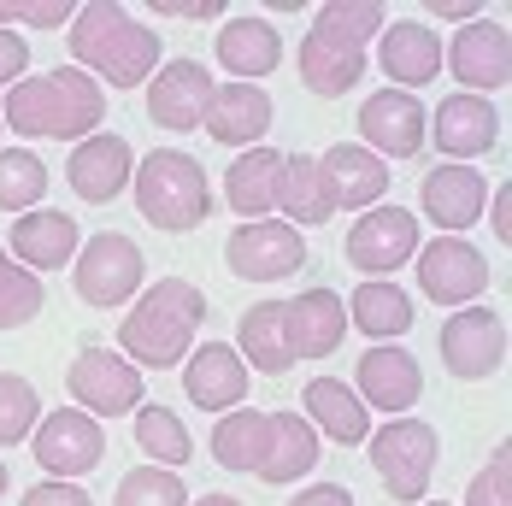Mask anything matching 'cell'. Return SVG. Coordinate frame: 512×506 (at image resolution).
I'll return each instance as SVG.
<instances>
[{"label": "cell", "mask_w": 512, "mask_h": 506, "mask_svg": "<svg viewBox=\"0 0 512 506\" xmlns=\"http://www.w3.org/2000/svg\"><path fill=\"white\" fill-rule=\"evenodd\" d=\"M71 59L77 71H89L101 89H136L148 83L159 65H165V48H159V30L142 24L130 6L118 0H89L71 12Z\"/></svg>", "instance_id": "cell-1"}, {"label": "cell", "mask_w": 512, "mask_h": 506, "mask_svg": "<svg viewBox=\"0 0 512 506\" xmlns=\"http://www.w3.org/2000/svg\"><path fill=\"white\" fill-rule=\"evenodd\" d=\"M106 118V89L77 71V65H53L42 77H18L0 101V124H12L18 136H42V142H83L95 136Z\"/></svg>", "instance_id": "cell-2"}, {"label": "cell", "mask_w": 512, "mask_h": 506, "mask_svg": "<svg viewBox=\"0 0 512 506\" xmlns=\"http://www.w3.org/2000/svg\"><path fill=\"white\" fill-rule=\"evenodd\" d=\"M206 324V295L189 277H159L148 283L136 306L118 318V354L136 371H171L183 354H195V336Z\"/></svg>", "instance_id": "cell-3"}, {"label": "cell", "mask_w": 512, "mask_h": 506, "mask_svg": "<svg viewBox=\"0 0 512 506\" xmlns=\"http://www.w3.org/2000/svg\"><path fill=\"white\" fill-rule=\"evenodd\" d=\"M136 212L165 230V236H183V230H201L212 218V183H206L201 159L183 148H154L136 159Z\"/></svg>", "instance_id": "cell-4"}, {"label": "cell", "mask_w": 512, "mask_h": 506, "mask_svg": "<svg viewBox=\"0 0 512 506\" xmlns=\"http://www.w3.org/2000/svg\"><path fill=\"white\" fill-rule=\"evenodd\" d=\"M371 442V471L383 483V495L401 506H418L430 477H436V459H442V436L424 424V418H389L383 430L365 436Z\"/></svg>", "instance_id": "cell-5"}, {"label": "cell", "mask_w": 512, "mask_h": 506, "mask_svg": "<svg viewBox=\"0 0 512 506\" xmlns=\"http://www.w3.org/2000/svg\"><path fill=\"white\" fill-rule=\"evenodd\" d=\"M412 265H418V295L436 306H454V312L477 306L489 295V283H495L489 253L471 236H430V242H418Z\"/></svg>", "instance_id": "cell-6"}, {"label": "cell", "mask_w": 512, "mask_h": 506, "mask_svg": "<svg viewBox=\"0 0 512 506\" xmlns=\"http://www.w3.org/2000/svg\"><path fill=\"white\" fill-rule=\"evenodd\" d=\"M142 277H148V253L136 248L124 230H95L89 248H77V259H71V289H77V301L101 306V312L106 306L136 301Z\"/></svg>", "instance_id": "cell-7"}, {"label": "cell", "mask_w": 512, "mask_h": 506, "mask_svg": "<svg viewBox=\"0 0 512 506\" xmlns=\"http://www.w3.org/2000/svg\"><path fill=\"white\" fill-rule=\"evenodd\" d=\"M65 395L77 412H89L95 424L101 418H124V412H136L142 395H148V383H142V371L130 365L124 354H112V348H83V354L65 365Z\"/></svg>", "instance_id": "cell-8"}, {"label": "cell", "mask_w": 512, "mask_h": 506, "mask_svg": "<svg viewBox=\"0 0 512 506\" xmlns=\"http://www.w3.org/2000/svg\"><path fill=\"white\" fill-rule=\"evenodd\" d=\"M30 454H36V465L48 471L53 483H77V477H89L106 459V430L89 412H77V406H53L30 430Z\"/></svg>", "instance_id": "cell-9"}, {"label": "cell", "mask_w": 512, "mask_h": 506, "mask_svg": "<svg viewBox=\"0 0 512 506\" xmlns=\"http://www.w3.org/2000/svg\"><path fill=\"white\" fill-rule=\"evenodd\" d=\"M348 265L359 271V283H371V277H395L401 265H412V253H418V212L412 206H371V212H359L354 224H348Z\"/></svg>", "instance_id": "cell-10"}, {"label": "cell", "mask_w": 512, "mask_h": 506, "mask_svg": "<svg viewBox=\"0 0 512 506\" xmlns=\"http://www.w3.org/2000/svg\"><path fill=\"white\" fill-rule=\"evenodd\" d=\"M442 365L460 383H483L507 365V318L495 306H460L442 318Z\"/></svg>", "instance_id": "cell-11"}, {"label": "cell", "mask_w": 512, "mask_h": 506, "mask_svg": "<svg viewBox=\"0 0 512 506\" xmlns=\"http://www.w3.org/2000/svg\"><path fill=\"white\" fill-rule=\"evenodd\" d=\"M224 265L242 283H283V277H295L307 265V236L295 224H283V218H259V224L230 230Z\"/></svg>", "instance_id": "cell-12"}, {"label": "cell", "mask_w": 512, "mask_h": 506, "mask_svg": "<svg viewBox=\"0 0 512 506\" xmlns=\"http://www.w3.org/2000/svg\"><path fill=\"white\" fill-rule=\"evenodd\" d=\"M442 71L460 77V95H495L512 83V36L501 18H471L454 42H442Z\"/></svg>", "instance_id": "cell-13"}, {"label": "cell", "mask_w": 512, "mask_h": 506, "mask_svg": "<svg viewBox=\"0 0 512 506\" xmlns=\"http://www.w3.org/2000/svg\"><path fill=\"white\" fill-rule=\"evenodd\" d=\"M424 142H436V153H442L448 165H471V159L495 153V142H501V106L483 101V95H460V89H454L442 106H430Z\"/></svg>", "instance_id": "cell-14"}, {"label": "cell", "mask_w": 512, "mask_h": 506, "mask_svg": "<svg viewBox=\"0 0 512 506\" xmlns=\"http://www.w3.org/2000/svg\"><path fill=\"white\" fill-rule=\"evenodd\" d=\"M354 389L365 412H389V418H407L418 395H424V371H418V354L401 348V342H377V348H365L354 365Z\"/></svg>", "instance_id": "cell-15"}, {"label": "cell", "mask_w": 512, "mask_h": 506, "mask_svg": "<svg viewBox=\"0 0 512 506\" xmlns=\"http://www.w3.org/2000/svg\"><path fill=\"white\" fill-rule=\"evenodd\" d=\"M212 71H206L201 59H165L154 77H148V118H154L159 130H171V136H189V130H201L206 106H212Z\"/></svg>", "instance_id": "cell-16"}, {"label": "cell", "mask_w": 512, "mask_h": 506, "mask_svg": "<svg viewBox=\"0 0 512 506\" xmlns=\"http://www.w3.org/2000/svg\"><path fill=\"white\" fill-rule=\"evenodd\" d=\"M489 206V177L477 165H430L418 183V212L442 230V236H465Z\"/></svg>", "instance_id": "cell-17"}, {"label": "cell", "mask_w": 512, "mask_h": 506, "mask_svg": "<svg viewBox=\"0 0 512 506\" xmlns=\"http://www.w3.org/2000/svg\"><path fill=\"white\" fill-rule=\"evenodd\" d=\"M130 177H136V153L124 136H112V130H95V136H83L71 159H65V183H71V195L89 206H106L118 201L124 189H130Z\"/></svg>", "instance_id": "cell-18"}, {"label": "cell", "mask_w": 512, "mask_h": 506, "mask_svg": "<svg viewBox=\"0 0 512 506\" xmlns=\"http://www.w3.org/2000/svg\"><path fill=\"white\" fill-rule=\"evenodd\" d=\"M283 336L295 359H330L348 342V301L330 283H312L295 301H283Z\"/></svg>", "instance_id": "cell-19"}, {"label": "cell", "mask_w": 512, "mask_h": 506, "mask_svg": "<svg viewBox=\"0 0 512 506\" xmlns=\"http://www.w3.org/2000/svg\"><path fill=\"white\" fill-rule=\"evenodd\" d=\"M0 248L12 253L24 271H36V277H48L59 265H71L77 248H83V230H77V218L71 212H59V206H36V212H18L12 218V230H6V242Z\"/></svg>", "instance_id": "cell-20"}, {"label": "cell", "mask_w": 512, "mask_h": 506, "mask_svg": "<svg viewBox=\"0 0 512 506\" xmlns=\"http://www.w3.org/2000/svg\"><path fill=\"white\" fill-rule=\"evenodd\" d=\"M248 389H254V371L242 365V354L230 342H201L195 354L183 359V395L201 412H212V418L248 406Z\"/></svg>", "instance_id": "cell-21"}, {"label": "cell", "mask_w": 512, "mask_h": 506, "mask_svg": "<svg viewBox=\"0 0 512 506\" xmlns=\"http://www.w3.org/2000/svg\"><path fill=\"white\" fill-rule=\"evenodd\" d=\"M359 148H371L383 165L389 159H418L424 148V106L407 89H377L359 106Z\"/></svg>", "instance_id": "cell-22"}, {"label": "cell", "mask_w": 512, "mask_h": 506, "mask_svg": "<svg viewBox=\"0 0 512 506\" xmlns=\"http://www.w3.org/2000/svg\"><path fill=\"white\" fill-rule=\"evenodd\" d=\"M377 71L389 77V89L418 95L442 71V36L430 24H418V18H389L383 36H377Z\"/></svg>", "instance_id": "cell-23"}, {"label": "cell", "mask_w": 512, "mask_h": 506, "mask_svg": "<svg viewBox=\"0 0 512 506\" xmlns=\"http://www.w3.org/2000/svg\"><path fill=\"white\" fill-rule=\"evenodd\" d=\"M271 118H277V106H271V95L259 83H224V89H212V106H206L201 130L218 148L248 153V148H265Z\"/></svg>", "instance_id": "cell-24"}, {"label": "cell", "mask_w": 512, "mask_h": 506, "mask_svg": "<svg viewBox=\"0 0 512 506\" xmlns=\"http://www.w3.org/2000/svg\"><path fill=\"white\" fill-rule=\"evenodd\" d=\"M212 53L230 71V83H259V77H271L283 65V30L265 12H242V18H224Z\"/></svg>", "instance_id": "cell-25"}, {"label": "cell", "mask_w": 512, "mask_h": 506, "mask_svg": "<svg viewBox=\"0 0 512 506\" xmlns=\"http://www.w3.org/2000/svg\"><path fill=\"white\" fill-rule=\"evenodd\" d=\"M318 171H324V189H330V206H336V212H342V206L371 212V206H383V195H389V165L371 148H359V142L324 148L318 153Z\"/></svg>", "instance_id": "cell-26"}, {"label": "cell", "mask_w": 512, "mask_h": 506, "mask_svg": "<svg viewBox=\"0 0 512 506\" xmlns=\"http://www.w3.org/2000/svg\"><path fill=\"white\" fill-rule=\"evenodd\" d=\"M295 71H301V83H307L318 101H336V95L359 89V77H365V48H354L348 36H330V30L312 24L307 36H301V48H295Z\"/></svg>", "instance_id": "cell-27"}, {"label": "cell", "mask_w": 512, "mask_h": 506, "mask_svg": "<svg viewBox=\"0 0 512 506\" xmlns=\"http://www.w3.org/2000/svg\"><path fill=\"white\" fill-rule=\"evenodd\" d=\"M318 430H312L301 412H265V454H259V483H271V489H289V483H301L312 477V465H318Z\"/></svg>", "instance_id": "cell-28"}, {"label": "cell", "mask_w": 512, "mask_h": 506, "mask_svg": "<svg viewBox=\"0 0 512 506\" xmlns=\"http://www.w3.org/2000/svg\"><path fill=\"white\" fill-rule=\"evenodd\" d=\"M301 406H307L301 418L318 430V442L359 448V442L371 436V412H365V401H359L342 377H312L307 389H301Z\"/></svg>", "instance_id": "cell-29"}, {"label": "cell", "mask_w": 512, "mask_h": 506, "mask_svg": "<svg viewBox=\"0 0 512 506\" xmlns=\"http://www.w3.org/2000/svg\"><path fill=\"white\" fill-rule=\"evenodd\" d=\"M412 318H418V306L395 277H371L348 295V330H359L365 342H401Z\"/></svg>", "instance_id": "cell-30"}, {"label": "cell", "mask_w": 512, "mask_h": 506, "mask_svg": "<svg viewBox=\"0 0 512 506\" xmlns=\"http://www.w3.org/2000/svg\"><path fill=\"white\" fill-rule=\"evenodd\" d=\"M277 183H283V153L277 148H248L242 159H230L224 171V201L242 224H259L277 212Z\"/></svg>", "instance_id": "cell-31"}, {"label": "cell", "mask_w": 512, "mask_h": 506, "mask_svg": "<svg viewBox=\"0 0 512 506\" xmlns=\"http://www.w3.org/2000/svg\"><path fill=\"white\" fill-rule=\"evenodd\" d=\"M236 354L248 371H265V377H283L295 354H289V336H283V301H259L242 312L236 324Z\"/></svg>", "instance_id": "cell-32"}, {"label": "cell", "mask_w": 512, "mask_h": 506, "mask_svg": "<svg viewBox=\"0 0 512 506\" xmlns=\"http://www.w3.org/2000/svg\"><path fill=\"white\" fill-rule=\"evenodd\" d=\"M277 212H283V224H295V230L324 224V218L336 212V206H330V189H324V171H318V153H283Z\"/></svg>", "instance_id": "cell-33"}, {"label": "cell", "mask_w": 512, "mask_h": 506, "mask_svg": "<svg viewBox=\"0 0 512 506\" xmlns=\"http://www.w3.org/2000/svg\"><path fill=\"white\" fill-rule=\"evenodd\" d=\"M130 418H136V448L148 454V465L177 471V465L195 459V436H189V424H183L171 406H136Z\"/></svg>", "instance_id": "cell-34"}, {"label": "cell", "mask_w": 512, "mask_h": 506, "mask_svg": "<svg viewBox=\"0 0 512 506\" xmlns=\"http://www.w3.org/2000/svg\"><path fill=\"white\" fill-rule=\"evenodd\" d=\"M259 454H265V412L259 406H236L212 424V459L224 471H259Z\"/></svg>", "instance_id": "cell-35"}, {"label": "cell", "mask_w": 512, "mask_h": 506, "mask_svg": "<svg viewBox=\"0 0 512 506\" xmlns=\"http://www.w3.org/2000/svg\"><path fill=\"white\" fill-rule=\"evenodd\" d=\"M48 201V165L30 148H0V212H36Z\"/></svg>", "instance_id": "cell-36"}, {"label": "cell", "mask_w": 512, "mask_h": 506, "mask_svg": "<svg viewBox=\"0 0 512 506\" xmlns=\"http://www.w3.org/2000/svg\"><path fill=\"white\" fill-rule=\"evenodd\" d=\"M42 306H48L42 277H36V271H24L12 253L0 248V330H24V324H36V318H42Z\"/></svg>", "instance_id": "cell-37"}, {"label": "cell", "mask_w": 512, "mask_h": 506, "mask_svg": "<svg viewBox=\"0 0 512 506\" xmlns=\"http://www.w3.org/2000/svg\"><path fill=\"white\" fill-rule=\"evenodd\" d=\"M312 24L330 30V36H348L354 48H371V36H383V24H389V6H377V0H324L312 12Z\"/></svg>", "instance_id": "cell-38"}, {"label": "cell", "mask_w": 512, "mask_h": 506, "mask_svg": "<svg viewBox=\"0 0 512 506\" xmlns=\"http://www.w3.org/2000/svg\"><path fill=\"white\" fill-rule=\"evenodd\" d=\"M36 418H42V395H36V383L18 377V371H0V448L30 442Z\"/></svg>", "instance_id": "cell-39"}, {"label": "cell", "mask_w": 512, "mask_h": 506, "mask_svg": "<svg viewBox=\"0 0 512 506\" xmlns=\"http://www.w3.org/2000/svg\"><path fill=\"white\" fill-rule=\"evenodd\" d=\"M112 506H189V489H183V477L165 471V465H136V471L118 477Z\"/></svg>", "instance_id": "cell-40"}, {"label": "cell", "mask_w": 512, "mask_h": 506, "mask_svg": "<svg viewBox=\"0 0 512 506\" xmlns=\"http://www.w3.org/2000/svg\"><path fill=\"white\" fill-rule=\"evenodd\" d=\"M465 506H512V442H495L489 459L471 471Z\"/></svg>", "instance_id": "cell-41"}, {"label": "cell", "mask_w": 512, "mask_h": 506, "mask_svg": "<svg viewBox=\"0 0 512 506\" xmlns=\"http://www.w3.org/2000/svg\"><path fill=\"white\" fill-rule=\"evenodd\" d=\"M71 0H0V30H12V24H30V30H59V24H71Z\"/></svg>", "instance_id": "cell-42"}, {"label": "cell", "mask_w": 512, "mask_h": 506, "mask_svg": "<svg viewBox=\"0 0 512 506\" xmlns=\"http://www.w3.org/2000/svg\"><path fill=\"white\" fill-rule=\"evenodd\" d=\"M18 506H95V495L83 489V483H36V489H24V501Z\"/></svg>", "instance_id": "cell-43"}, {"label": "cell", "mask_w": 512, "mask_h": 506, "mask_svg": "<svg viewBox=\"0 0 512 506\" xmlns=\"http://www.w3.org/2000/svg\"><path fill=\"white\" fill-rule=\"evenodd\" d=\"M154 18H183V24H206V18H230L224 0H154Z\"/></svg>", "instance_id": "cell-44"}, {"label": "cell", "mask_w": 512, "mask_h": 506, "mask_svg": "<svg viewBox=\"0 0 512 506\" xmlns=\"http://www.w3.org/2000/svg\"><path fill=\"white\" fill-rule=\"evenodd\" d=\"M18 77H30V42L18 30H0V89H12Z\"/></svg>", "instance_id": "cell-45"}, {"label": "cell", "mask_w": 512, "mask_h": 506, "mask_svg": "<svg viewBox=\"0 0 512 506\" xmlns=\"http://www.w3.org/2000/svg\"><path fill=\"white\" fill-rule=\"evenodd\" d=\"M489 224H495V242H507L512 248V183H501V189H489Z\"/></svg>", "instance_id": "cell-46"}, {"label": "cell", "mask_w": 512, "mask_h": 506, "mask_svg": "<svg viewBox=\"0 0 512 506\" xmlns=\"http://www.w3.org/2000/svg\"><path fill=\"white\" fill-rule=\"evenodd\" d=\"M289 506H354V495L342 483H312V489H295Z\"/></svg>", "instance_id": "cell-47"}, {"label": "cell", "mask_w": 512, "mask_h": 506, "mask_svg": "<svg viewBox=\"0 0 512 506\" xmlns=\"http://www.w3.org/2000/svg\"><path fill=\"white\" fill-rule=\"evenodd\" d=\"M424 12L430 18H460V24H471V18H483V0H430Z\"/></svg>", "instance_id": "cell-48"}, {"label": "cell", "mask_w": 512, "mask_h": 506, "mask_svg": "<svg viewBox=\"0 0 512 506\" xmlns=\"http://www.w3.org/2000/svg\"><path fill=\"white\" fill-rule=\"evenodd\" d=\"M189 506H242L236 495H201V501H189Z\"/></svg>", "instance_id": "cell-49"}, {"label": "cell", "mask_w": 512, "mask_h": 506, "mask_svg": "<svg viewBox=\"0 0 512 506\" xmlns=\"http://www.w3.org/2000/svg\"><path fill=\"white\" fill-rule=\"evenodd\" d=\"M6 489H12V471H6V459H0V495H6Z\"/></svg>", "instance_id": "cell-50"}, {"label": "cell", "mask_w": 512, "mask_h": 506, "mask_svg": "<svg viewBox=\"0 0 512 506\" xmlns=\"http://www.w3.org/2000/svg\"><path fill=\"white\" fill-rule=\"evenodd\" d=\"M418 506H454V501H418Z\"/></svg>", "instance_id": "cell-51"}, {"label": "cell", "mask_w": 512, "mask_h": 506, "mask_svg": "<svg viewBox=\"0 0 512 506\" xmlns=\"http://www.w3.org/2000/svg\"><path fill=\"white\" fill-rule=\"evenodd\" d=\"M0 130H6V124H0Z\"/></svg>", "instance_id": "cell-52"}]
</instances>
